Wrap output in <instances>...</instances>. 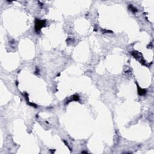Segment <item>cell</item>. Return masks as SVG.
Returning <instances> with one entry per match:
<instances>
[{"instance_id": "obj_1", "label": "cell", "mask_w": 154, "mask_h": 154, "mask_svg": "<svg viewBox=\"0 0 154 154\" xmlns=\"http://www.w3.org/2000/svg\"><path fill=\"white\" fill-rule=\"evenodd\" d=\"M45 24V21H40V20L37 19L36 21L35 30L38 33L41 28Z\"/></svg>"}]
</instances>
